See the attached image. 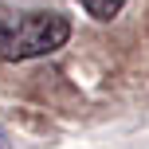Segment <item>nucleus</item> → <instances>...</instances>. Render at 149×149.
<instances>
[{"label":"nucleus","mask_w":149,"mask_h":149,"mask_svg":"<svg viewBox=\"0 0 149 149\" xmlns=\"http://www.w3.org/2000/svg\"><path fill=\"white\" fill-rule=\"evenodd\" d=\"M82 4V12L90 16V20H114V16L122 12V8H126V0H79Z\"/></svg>","instance_id":"nucleus-2"},{"label":"nucleus","mask_w":149,"mask_h":149,"mask_svg":"<svg viewBox=\"0 0 149 149\" xmlns=\"http://www.w3.org/2000/svg\"><path fill=\"white\" fill-rule=\"evenodd\" d=\"M71 39V20L63 12H4L0 8V59L28 63L39 55H55Z\"/></svg>","instance_id":"nucleus-1"}]
</instances>
